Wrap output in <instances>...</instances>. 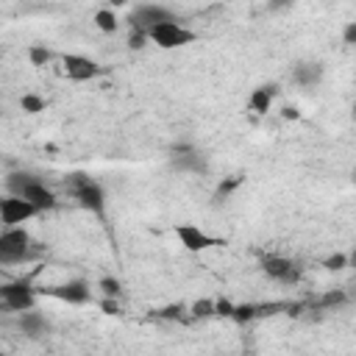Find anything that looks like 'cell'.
I'll return each mask as SVG.
<instances>
[{
  "instance_id": "30",
  "label": "cell",
  "mask_w": 356,
  "mask_h": 356,
  "mask_svg": "<svg viewBox=\"0 0 356 356\" xmlns=\"http://www.w3.org/2000/svg\"><path fill=\"white\" fill-rule=\"evenodd\" d=\"M342 42L350 47V44H356V22H348L345 25V31H342Z\"/></svg>"
},
{
  "instance_id": "28",
  "label": "cell",
  "mask_w": 356,
  "mask_h": 356,
  "mask_svg": "<svg viewBox=\"0 0 356 356\" xmlns=\"http://www.w3.org/2000/svg\"><path fill=\"white\" fill-rule=\"evenodd\" d=\"M231 312H234V303L228 298H217L214 300V317H231Z\"/></svg>"
},
{
  "instance_id": "15",
  "label": "cell",
  "mask_w": 356,
  "mask_h": 356,
  "mask_svg": "<svg viewBox=\"0 0 356 356\" xmlns=\"http://www.w3.org/2000/svg\"><path fill=\"white\" fill-rule=\"evenodd\" d=\"M17 325H19V331L25 334V337H31V339H39V337H44L47 334V320L39 314V312H19V320H17Z\"/></svg>"
},
{
  "instance_id": "9",
  "label": "cell",
  "mask_w": 356,
  "mask_h": 356,
  "mask_svg": "<svg viewBox=\"0 0 356 356\" xmlns=\"http://www.w3.org/2000/svg\"><path fill=\"white\" fill-rule=\"evenodd\" d=\"M61 64H64V75L70 81H92V78H100L103 75V67L95 58H89V56L64 53L61 56Z\"/></svg>"
},
{
  "instance_id": "25",
  "label": "cell",
  "mask_w": 356,
  "mask_h": 356,
  "mask_svg": "<svg viewBox=\"0 0 356 356\" xmlns=\"http://www.w3.org/2000/svg\"><path fill=\"white\" fill-rule=\"evenodd\" d=\"M323 267H325L328 273L345 270V267H348V253H331V256H325V259H323Z\"/></svg>"
},
{
  "instance_id": "31",
  "label": "cell",
  "mask_w": 356,
  "mask_h": 356,
  "mask_svg": "<svg viewBox=\"0 0 356 356\" xmlns=\"http://www.w3.org/2000/svg\"><path fill=\"white\" fill-rule=\"evenodd\" d=\"M281 117H284V120H292V122H298L303 114H300V108H298V106H284V108H281Z\"/></svg>"
},
{
  "instance_id": "20",
  "label": "cell",
  "mask_w": 356,
  "mask_h": 356,
  "mask_svg": "<svg viewBox=\"0 0 356 356\" xmlns=\"http://www.w3.org/2000/svg\"><path fill=\"white\" fill-rule=\"evenodd\" d=\"M44 106H47V100L42 95H36V92H25L19 97V108L25 114H39V111H44Z\"/></svg>"
},
{
  "instance_id": "32",
  "label": "cell",
  "mask_w": 356,
  "mask_h": 356,
  "mask_svg": "<svg viewBox=\"0 0 356 356\" xmlns=\"http://www.w3.org/2000/svg\"><path fill=\"white\" fill-rule=\"evenodd\" d=\"M0 356H8V353H6V350H0Z\"/></svg>"
},
{
  "instance_id": "14",
  "label": "cell",
  "mask_w": 356,
  "mask_h": 356,
  "mask_svg": "<svg viewBox=\"0 0 356 356\" xmlns=\"http://www.w3.org/2000/svg\"><path fill=\"white\" fill-rule=\"evenodd\" d=\"M275 95H278V83H261V86H256V89L250 92V97H248V111H253V114H267Z\"/></svg>"
},
{
  "instance_id": "16",
  "label": "cell",
  "mask_w": 356,
  "mask_h": 356,
  "mask_svg": "<svg viewBox=\"0 0 356 356\" xmlns=\"http://www.w3.org/2000/svg\"><path fill=\"white\" fill-rule=\"evenodd\" d=\"M36 178H39V175H33V172H28V170H14V172L6 175V189H8V195L19 197L22 189H25L28 184H33Z\"/></svg>"
},
{
  "instance_id": "8",
  "label": "cell",
  "mask_w": 356,
  "mask_h": 356,
  "mask_svg": "<svg viewBox=\"0 0 356 356\" xmlns=\"http://www.w3.org/2000/svg\"><path fill=\"white\" fill-rule=\"evenodd\" d=\"M175 236H178V242L184 245V250H189V253H200V250L225 245L222 239L206 234L203 228H197V225H192V222H181V225H175Z\"/></svg>"
},
{
  "instance_id": "21",
  "label": "cell",
  "mask_w": 356,
  "mask_h": 356,
  "mask_svg": "<svg viewBox=\"0 0 356 356\" xmlns=\"http://www.w3.org/2000/svg\"><path fill=\"white\" fill-rule=\"evenodd\" d=\"M186 312H189L192 320H209V317H214V300H211V298H200V300H195Z\"/></svg>"
},
{
  "instance_id": "10",
  "label": "cell",
  "mask_w": 356,
  "mask_h": 356,
  "mask_svg": "<svg viewBox=\"0 0 356 356\" xmlns=\"http://www.w3.org/2000/svg\"><path fill=\"white\" fill-rule=\"evenodd\" d=\"M39 211L28 203V200H22V197H14V195H6V197H0V222L6 225V228H17V225H22L25 220H31V217H36Z\"/></svg>"
},
{
  "instance_id": "11",
  "label": "cell",
  "mask_w": 356,
  "mask_h": 356,
  "mask_svg": "<svg viewBox=\"0 0 356 356\" xmlns=\"http://www.w3.org/2000/svg\"><path fill=\"white\" fill-rule=\"evenodd\" d=\"M56 300H64V303H72V306H83L92 300V289L83 278H72V281H64L58 286H50L47 289Z\"/></svg>"
},
{
  "instance_id": "29",
  "label": "cell",
  "mask_w": 356,
  "mask_h": 356,
  "mask_svg": "<svg viewBox=\"0 0 356 356\" xmlns=\"http://www.w3.org/2000/svg\"><path fill=\"white\" fill-rule=\"evenodd\" d=\"M100 312H103V314H120V303H117L114 298H103V300H100Z\"/></svg>"
},
{
  "instance_id": "3",
  "label": "cell",
  "mask_w": 356,
  "mask_h": 356,
  "mask_svg": "<svg viewBox=\"0 0 356 356\" xmlns=\"http://www.w3.org/2000/svg\"><path fill=\"white\" fill-rule=\"evenodd\" d=\"M147 33V42H153L156 47H161V50H175V47H186V44H192L195 39H197V33L192 31V28H186L184 22H159V25H153V28H147L145 31Z\"/></svg>"
},
{
  "instance_id": "19",
  "label": "cell",
  "mask_w": 356,
  "mask_h": 356,
  "mask_svg": "<svg viewBox=\"0 0 356 356\" xmlns=\"http://www.w3.org/2000/svg\"><path fill=\"white\" fill-rule=\"evenodd\" d=\"M256 317H259L256 303H234V312H231L228 320H234L236 325H245V323H250V320H256Z\"/></svg>"
},
{
  "instance_id": "5",
  "label": "cell",
  "mask_w": 356,
  "mask_h": 356,
  "mask_svg": "<svg viewBox=\"0 0 356 356\" xmlns=\"http://www.w3.org/2000/svg\"><path fill=\"white\" fill-rule=\"evenodd\" d=\"M259 267L267 278H273L278 284H298L303 278V267L298 261L286 259V256H264L259 261Z\"/></svg>"
},
{
  "instance_id": "7",
  "label": "cell",
  "mask_w": 356,
  "mask_h": 356,
  "mask_svg": "<svg viewBox=\"0 0 356 356\" xmlns=\"http://www.w3.org/2000/svg\"><path fill=\"white\" fill-rule=\"evenodd\" d=\"M178 17L167 8V6H159V3H142V6H136L134 11H131V17H128V22H131V28L134 31H147V28H153V25H159V22H175Z\"/></svg>"
},
{
  "instance_id": "1",
  "label": "cell",
  "mask_w": 356,
  "mask_h": 356,
  "mask_svg": "<svg viewBox=\"0 0 356 356\" xmlns=\"http://www.w3.org/2000/svg\"><path fill=\"white\" fill-rule=\"evenodd\" d=\"M31 256H33V239L22 225L6 228L0 234V264H22Z\"/></svg>"
},
{
  "instance_id": "26",
  "label": "cell",
  "mask_w": 356,
  "mask_h": 356,
  "mask_svg": "<svg viewBox=\"0 0 356 356\" xmlns=\"http://www.w3.org/2000/svg\"><path fill=\"white\" fill-rule=\"evenodd\" d=\"M339 303H348V295H345L342 289H337V292H325V295L320 298V306H323V309H328V306H339Z\"/></svg>"
},
{
  "instance_id": "13",
  "label": "cell",
  "mask_w": 356,
  "mask_h": 356,
  "mask_svg": "<svg viewBox=\"0 0 356 356\" xmlns=\"http://www.w3.org/2000/svg\"><path fill=\"white\" fill-rule=\"evenodd\" d=\"M292 81L303 89H314L323 81V64L320 61H300L292 70Z\"/></svg>"
},
{
  "instance_id": "12",
  "label": "cell",
  "mask_w": 356,
  "mask_h": 356,
  "mask_svg": "<svg viewBox=\"0 0 356 356\" xmlns=\"http://www.w3.org/2000/svg\"><path fill=\"white\" fill-rule=\"evenodd\" d=\"M22 200H28L39 214L42 211H50V209H56V192L50 189V186H44V181L42 178H36L33 184H28L25 189H22V195H19Z\"/></svg>"
},
{
  "instance_id": "6",
  "label": "cell",
  "mask_w": 356,
  "mask_h": 356,
  "mask_svg": "<svg viewBox=\"0 0 356 356\" xmlns=\"http://www.w3.org/2000/svg\"><path fill=\"white\" fill-rule=\"evenodd\" d=\"M0 303L11 312H31L36 306V292L25 281H8L0 286Z\"/></svg>"
},
{
  "instance_id": "18",
  "label": "cell",
  "mask_w": 356,
  "mask_h": 356,
  "mask_svg": "<svg viewBox=\"0 0 356 356\" xmlns=\"http://www.w3.org/2000/svg\"><path fill=\"white\" fill-rule=\"evenodd\" d=\"M95 25H97V31H103V33H114V31L120 28V19H117V14H114L111 8H97V11H95Z\"/></svg>"
},
{
  "instance_id": "23",
  "label": "cell",
  "mask_w": 356,
  "mask_h": 356,
  "mask_svg": "<svg viewBox=\"0 0 356 356\" xmlns=\"http://www.w3.org/2000/svg\"><path fill=\"white\" fill-rule=\"evenodd\" d=\"M50 58H53V53H50L44 44H31V47H28V61H31V67H44Z\"/></svg>"
},
{
  "instance_id": "24",
  "label": "cell",
  "mask_w": 356,
  "mask_h": 356,
  "mask_svg": "<svg viewBox=\"0 0 356 356\" xmlns=\"http://www.w3.org/2000/svg\"><path fill=\"white\" fill-rule=\"evenodd\" d=\"M159 320H184L186 317V306L184 303H170V306H161L156 312Z\"/></svg>"
},
{
  "instance_id": "4",
  "label": "cell",
  "mask_w": 356,
  "mask_h": 356,
  "mask_svg": "<svg viewBox=\"0 0 356 356\" xmlns=\"http://www.w3.org/2000/svg\"><path fill=\"white\" fill-rule=\"evenodd\" d=\"M170 167L178 172H209L206 156L192 142H175L170 147Z\"/></svg>"
},
{
  "instance_id": "2",
  "label": "cell",
  "mask_w": 356,
  "mask_h": 356,
  "mask_svg": "<svg viewBox=\"0 0 356 356\" xmlns=\"http://www.w3.org/2000/svg\"><path fill=\"white\" fill-rule=\"evenodd\" d=\"M70 189H72V197L78 200L81 209H86L97 217H106V195H103V186L97 181H92L83 172H75V175H70Z\"/></svg>"
},
{
  "instance_id": "27",
  "label": "cell",
  "mask_w": 356,
  "mask_h": 356,
  "mask_svg": "<svg viewBox=\"0 0 356 356\" xmlns=\"http://www.w3.org/2000/svg\"><path fill=\"white\" fill-rule=\"evenodd\" d=\"M145 44H147V33L131 28V33H128V47H131V50H142Z\"/></svg>"
},
{
  "instance_id": "22",
  "label": "cell",
  "mask_w": 356,
  "mask_h": 356,
  "mask_svg": "<svg viewBox=\"0 0 356 356\" xmlns=\"http://www.w3.org/2000/svg\"><path fill=\"white\" fill-rule=\"evenodd\" d=\"M97 289L103 292V298H114V300L122 298V284H120V278H114V275H103V278L97 281Z\"/></svg>"
},
{
  "instance_id": "17",
  "label": "cell",
  "mask_w": 356,
  "mask_h": 356,
  "mask_svg": "<svg viewBox=\"0 0 356 356\" xmlns=\"http://www.w3.org/2000/svg\"><path fill=\"white\" fill-rule=\"evenodd\" d=\"M242 184H245V175H228V178H222L217 184V189H214V203H225Z\"/></svg>"
}]
</instances>
